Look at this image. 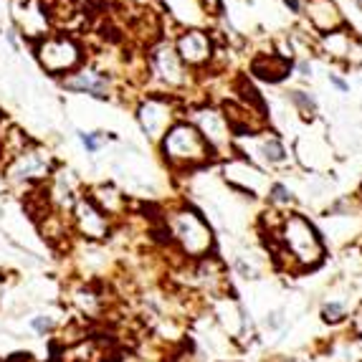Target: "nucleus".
I'll return each instance as SVG.
<instances>
[{
	"label": "nucleus",
	"mask_w": 362,
	"mask_h": 362,
	"mask_svg": "<svg viewBox=\"0 0 362 362\" xmlns=\"http://www.w3.org/2000/svg\"><path fill=\"white\" fill-rule=\"evenodd\" d=\"M168 241L178 246L180 256L190 261H200L210 256L213 248V230L203 221V215L195 213L192 208H178L165 218Z\"/></svg>",
	"instance_id": "f257e3e1"
},
{
	"label": "nucleus",
	"mask_w": 362,
	"mask_h": 362,
	"mask_svg": "<svg viewBox=\"0 0 362 362\" xmlns=\"http://www.w3.org/2000/svg\"><path fill=\"white\" fill-rule=\"evenodd\" d=\"M273 233L281 241V248L291 256L296 269H311L325 259V244H322L317 228L304 215H284Z\"/></svg>",
	"instance_id": "f03ea898"
},
{
	"label": "nucleus",
	"mask_w": 362,
	"mask_h": 362,
	"mask_svg": "<svg viewBox=\"0 0 362 362\" xmlns=\"http://www.w3.org/2000/svg\"><path fill=\"white\" fill-rule=\"evenodd\" d=\"M165 163L175 170H192L206 165L213 155V150L208 147V142L200 137V132L190 122H175V125L163 134L160 140Z\"/></svg>",
	"instance_id": "7ed1b4c3"
},
{
	"label": "nucleus",
	"mask_w": 362,
	"mask_h": 362,
	"mask_svg": "<svg viewBox=\"0 0 362 362\" xmlns=\"http://www.w3.org/2000/svg\"><path fill=\"white\" fill-rule=\"evenodd\" d=\"M36 59L48 74H69L82 64V46L71 36H44L36 44Z\"/></svg>",
	"instance_id": "20e7f679"
},
{
	"label": "nucleus",
	"mask_w": 362,
	"mask_h": 362,
	"mask_svg": "<svg viewBox=\"0 0 362 362\" xmlns=\"http://www.w3.org/2000/svg\"><path fill=\"white\" fill-rule=\"evenodd\" d=\"M69 223H71V233L87 244H102L111 236V218H107L94 206L89 195H76L69 210Z\"/></svg>",
	"instance_id": "39448f33"
},
{
	"label": "nucleus",
	"mask_w": 362,
	"mask_h": 362,
	"mask_svg": "<svg viewBox=\"0 0 362 362\" xmlns=\"http://www.w3.org/2000/svg\"><path fill=\"white\" fill-rule=\"evenodd\" d=\"M51 175V155L44 147H28L6 165L3 178L10 183H44Z\"/></svg>",
	"instance_id": "423d86ee"
},
{
	"label": "nucleus",
	"mask_w": 362,
	"mask_h": 362,
	"mask_svg": "<svg viewBox=\"0 0 362 362\" xmlns=\"http://www.w3.org/2000/svg\"><path fill=\"white\" fill-rule=\"evenodd\" d=\"M172 117H175V114H172V104L168 102L165 96H147V99L137 107L140 127L150 140H163V134L175 125Z\"/></svg>",
	"instance_id": "0eeeda50"
},
{
	"label": "nucleus",
	"mask_w": 362,
	"mask_h": 362,
	"mask_svg": "<svg viewBox=\"0 0 362 362\" xmlns=\"http://www.w3.org/2000/svg\"><path fill=\"white\" fill-rule=\"evenodd\" d=\"M192 127L200 132V137L208 142V147L213 150H221V147H228L230 142V127L228 122H226V117H223L221 111L210 109V107H206V109H198L195 114H192Z\"/></svg>",
	"instance_id": "6e6552de"
},
{
	"label": "nucleus",
	"mask_w": 362,
	"mask_h": 362,
	"mask_svg": "<svg viewBox=\"0 0 362 362\" xmlns=\"http://www.w3.org/2000/svg\"><path fill=\"white\" fill-rule=\"evenodd\" d=\"M150 66H152V74L165 82L168 87H183L185 84V66L180 61L178 51L172 48L170 44H160L152 48L150 53Z\"/></svg>",
	"instance_id": "1a4fd4ad"
},
{
	"label": "nucleus",
	"mask_w": 362,
	"mask_h": 362,
	"mask_svg": "<svg viewBox=\"0 0 362 362\" xmlns=\"http://www.w3.org/2000/svg\"><path fill=\"white\" fill-rule=\"evenodd\" d=\"M175 51H178L180 61L188 64V66H203L213 56V44H210L208 33H203L198 28H190L178 38Z\"/></svg>",
	"instance_id": "9d476101"
},
{
	"label": "nucleus",
	"mask_w": 362,
	"mask_h": 362,
	"mask_svg": "<svg viewBox=\"0 0 362 362\" xmlns=\"http://www.w3.org/2000/svg\"><path fill=\"white\" fill-rule=\"evenodd\" d=\"M109 340L104 337H84V340L61 347L56 362H109Z\"/></svg>",
	"instance_id": "9b49d317"
},
{
	"label": "nucleus",
	"mask_w": 362,
	"mask_h": 362,
	"mask_svg": "<svg viewBox=\"0 0 362 362\" xmlns=\"http://www.w3.org/2000/svg\"><path fill=\"white\" fill-rule=\"evenodd\" d=\"M195 281L200 287L206 289L210 296H228V273H226V266H223L221 259L215 256H206L195 264Z\"/></svg>",
	"instance_id": "f8f14e48"
},
{
	"label": "nucleus",
	"mask_w": 362,
	"mask_h": 362,
	"mask_svg": "<svg viewBox=\"0 0 362 362\" xmlns=\"http://www.w3.org/2000/svg\"><path fill=\"white\" fill-rule=\"evenodd\" d=\"M64 89L69 91H79V94H89L96 99H107L109 96V79L102 74V71H94V69H79L74 74L64 76Z\"/></svg>",
	"instance_id": "ddd939ff"
},
{
	"label": "nucleus",
	"mask_w": 362,
	"mask_h": 362,
	"mask_svg": "<svg viewBox=\"0 0 362 362\" xmlns=\"http://www.w3.org/2000/svg\"><path fill=\"white\" fill-rule=\"evenodd\" d=\"M322 46H325V51L332 59H345L350 64H360L362 61V44L347 28H337L332 33H325Z\"/></svg>",
	"instance_id": "4468645a"
},
{
	"label": "nucleus",
	"mask_w": 362,
	"mask_h": 362,
	"mask_svg": "<svg viewBox=\"0 0 362 362\" xmlns=\"http://www.w3.org/2000/svg\"><path fill=\"white\" fill-rule=\"evenodd\" d=\"M307 15H309L311 26L322 33L345 28V18L334 0H307Z\"/></svg>",
	"instance_id": "2eb2a0df"
},
{
	"label": "nucleus",
	"mask_w": 362,
	"mask_h": 362,
	"mask_svg": "<svg viewBox=\"0 0 362 362\" xmlns=\"http://www.w3.org/2000/svg\"><path fill=\"white\" fill-rule=\"evenodd\" d=\"M89 198L94 200V206L102 210L107 218H122V215H127V195H122V190H117L114 185L109 183H99L94 185L89 190Z\"/></svg>",
	"instance_id": "dca6fc26"
},
{
	"label": "nucleus",
	"mask_w": 362,
	"mask_h": 362,
	"mask_svg": "<svg viewBox=\"0 0 362 362\" xmlns=\"http://www.w3.org/2000/svg\"><path fill=\"white\" fill-rule=\"evenodd\" d=\"M289 71H291V61L281 53H259L251 61V74L259 76L261 82H281L289 76Z\"/></svg>",
	"instance_id": "f3484780"
},
{
	"label": "nucleus",
	"mask_w": 362,
	"mask_h": 362,
	"mask_svg": "<svg viewBox=\"0 0 362 362\" xmlns=\"http://www.w3.org/2000/svg\"><path fill=\"white\" fill-rule=\"evenodd\" d=\"M226 180H228L233 188L244 192H251V195H259L261 185H264V175H261L253 165H248L246 160H233V163L226 165Z\"/></svg>",
	"instance_id": "a211bd4d"
},
{
	"label": "nucleus",
	"mask_w": 362,
	"mask_h": 362,
	"mask_svg": "<svg viewBox=\"0 0 362 362\" xmlns=\"http://www.w3.org/2000/svg\"><path fill=\"white\" fill-rule=\"evenodd\" d=\"M71 304H74L87 319H96L107 309L104 291H99L94 284H76V287L71 289Z\"/></svg>",
	"instance_id": "6ab92c4d"
},
{
	"label": "nucleus",
	"mask_w": 362,
	"mask_h": 362,
	"mask_svg": "<svg viewBox=\"0 0 362 362\" xmlns=\"http://www.w3.org/2000/svg\"><path fill=\"white\" fill-rule=\"evenodd\" d=\"M215 319H218V325H221L230 337H238V334L246 329L244 309L238 307V302L233 296H221V299H218V304H215Z\"/></svg>",
	"instance_id": "aec40b11"
},
{
	"label": "nucleus",
	"mask_w": 362,
	"mask_h": 362,
	"mask_svg": "<svg viewBox=\"0 0 362 362\" xmlns=\"http://www.w3.org/2000/svg\"><path fill=\"white\" fill-rule=\"evenodd\" d=\"M261 155H264V160H266L269 165H281L287 163V147L281 145V140H276V137H264L261 140Z\"/></svg>",
	"instance_id": "412c9836"
},
{
	"label": "nucleus",
	"mask_w": 362,
	"mask_h": 362,
	"mask_svg": "<svg viewBox=\"0 0 362 362\" xmlns=\"http://www.w3.org/2000/svg\"><path fill=\"white\" fill-rule=\"evenodd\" d=\"M291 102L299 107V111H302V117L311 119L314 114H317V102L311 99L307 91H291Z\"/></svg>",
	"instance_id": "4be33fe9"
},
{
	"label": "nucleus",
	"mask_w": 362,
	"mask_h": 362,
	"mask_svg": "<svg viewBox=\"0 0 362 362\" xmlns=\"http://www.w3.org/2000/svg\"><path fill=\"white\" fill-rule=\"evenodd\" d=\"M345 317H347V309H345L342 302H327L322 307V319H325L327 325H340Z\"/></svg>",
	"instance_id": "5701e85b"
},
{
	"label": "nucleus",
	"mask_w": 362,
	"mask_h": 362,
	"mask_svg": "<svg viewBox=\"0 0 362 362\" xmlns=\"http://www.w3.org/2000/svg\"><path fill=\"white\" fill-rule=\"evenodd\" d=\"M30 329L36 334H41V337H46V334H51V332H56V319L53 317H48V314H36V317H30Z\"/></svg>",
	"instance_id": "b1692460"
},
{
	"label": "nucleus",
	"mask_w": 362,
	"mask_h": 362,
	"mask_svg": "<svg viewBox=\"0 0 362 362\" xmlns=\"http://www.w3.org/2000/svg\"><path fill=\"white\" fill-rule=\"evenodd\" d=\"M79 140H82L84 150H87L89 155H96V152L104 147L107 137H104V132H79Z\"/></svg>",
	"instance_id": "393cba45"
},
{
	"label": "nucleus",
	"mask_w": 362,
	"mask_h": 362,
	"mask_svg": "<svg viewBox=\"0 0 362 362\" xmlns=\"http://www.w3.org/2000/svg\"><path fill=\"white\" fill-rule=\"evenodd\" d=\"M238 91H241L244 107H248V102H251V107H256V109H264V99H261L259 91L253 89V87L246 82V79H241V82H238Z\"/></svg>",
	"instance_id": "a878e982"
},
{
	"label": "nucleus",
	"mask_w": 362,
	"mask_h": 362,
	"mask_svg": "<svg viewBox=\"0 0 362 362\" xmlns=\"http://www.w3.org/2000/svg\"><path fill=\"white\" fill-rule=\"evenodd\" d=\"M269 200L276 203V206H281V203H291V192H289L287 185L273 183L271 188H269Z\"/></svg>",
	"instance_id": "bb28decb"
},
{
	"label": "nucleus",
	"mask_w": 362,
	"mask_h": 362,
	"mask_svg": "<svg viewBox=\"0 0 362 362\" xmlns=\"http://www.w3.org/2000/svg\"><path fill=\"white\" fill-rule=\"evenodd\" d=\"M236 271L241 273L244 279H256V276H259V271H256V266H253V264H246L244 256H238V259H236Z\"/></svg>",
	"instance_id": "cd10ccee"
},
{
	"label": "nucleus",
	"mask_w": 362,
	"mask_h": 362,
	"mask_svg": "<svg viewBox=\"0 0 362 362\" xmlns=\"http://www.w3.org/2000/svg\"><path fill=\"white\" fill-rule=\"evenodd\" d=\"M350 327H352V334H355V337H362V302H360V307L355 309V314H352Z\"/></svg>",
	"instance_id": "c85d7f7f"
},
{
	"label": "nucleus",
	"mask_w": 362,
	"mask_h": 362,
	"mask_svg": "<svg viewBox=\"0 0 362 362\" xmlns=\"http://www.w3.org/2000/svg\"><path fill=\"white\" fill-rule=\"evenodd\" d=\"M329 82H332L340 91H350V84H347V82H342V79H340L337 74H329Z\"/></svg>",
	"instance_id": "c756f323"
},
{
	"label": "nucleus",
	"mask_w": 362,
	"mask_h": 362,
	"mask_svg": "<svg viewBox=\"0 0 362 362\" xmlns=\"http://www.w3.org/2000/svg\"><path fill=\"white\" fill-rule=\"evenodd\" d=\"M281 322H284V319H281V311H271L269 319H266L269 327H281Z\"/></svg>",
	"instance_id": "7c9ffc66"
},
{
	"label": "nucleus",
	"mask_w": 362,
	"mask_h": 362,
	"mask_svg": "<svg viewBox=\"0 0 362 362\" xmlns=\"http://www.w3.org/2000/svg\"><path fill=\"white\" fill-rule=\"evenodd\" d=\"M284 6L291 10V13H299L302 10V6H299V0H284Z\"/></svg>",
	"instance_id": "2f4dec72"
},
{
	"label": "nucleus",
	"mask_w": 362,
	"mask_h": 362,
	"mask_svg": "<svg viewBox=\"0 0 362 362\" xmlns=\"http://www.w3.org/2000/svg\"><path fill=\"white\" fill-rule=\"evenodd\" d=\"M299 71H302V76H307L311 71L309 69V64H307V61H302V64H299Z\"/></svg>",
	"instance_id": "473e14b6"
},
{
	"label": "nucleus",
	"mask_w": 362,
	"mask_h": 362,
	"mask_svg": "<svg viewBox=\"0 0 362 362\" xmlns=\"http://www.w3.org/2000/svg\"><path fill=\"white\" fill-rule=\"evenodd\" d=\"M269 362H294L291 357H284V355H276V357H271Z\"/></svg>",
	"instance_id": "72a5a7b5"
},
{
	"label": "nucleus",
	"mask_w": 362,
	"mask_h": 362,
	"mask_svg": "<svg viewBox=\"0 0 362 362\" xmlns=\"http://www.w3.org/2000/svg\"><path fill=\"white\" fill-rule=\"evenodd\" d=\"M15 362H38V360H33L30 355H18V360Z\"/></svg>",
	"instance_id": "f704fd0d"
},
{
	"label": "nucleus",
	"mask_w": 362,
	"mask_h": 362,
	"mask_svg": "<svg viewBox=\"0 0 362 362\" xmlns=\"http://www.w3.org/2000/svg\"><path fill=\"white\" fill-rule=\"evenodd\" d=\"M206 6L208 8H215V6H218V0H206Z\"/></svg>",
	"instance_id": "c9c22d12"
},
{
	"label": "nucleus",
	"mask_w": 362,
	"mask_h": 362,
	"mask_svg": "<svg viewBox=\"0 0 362 362\" xmlns=\"http://www.w3.org/2000/svg\"><path fill=\"white\" fill-rule=\"evenodd\" d=\"M357 6H360V8H362V0H357Z\"/></svg>",
	"instance_id": "e433bc0d"
},
{
	"label": "nucleus",
	"mask_w": 362,
	"mask_h": 362,
	"mask_svg": "<svg viewBox=\"0 0 362 362\" xmlns=\"http://www.w3.org/2000/svg\"><path fill=\"white\" fill-rule=\"evenodd\" d=\"M360 195H362V185H360Z\"/></svg>",
	"instance_id": "4c0bfd02"
}]
</instances>
